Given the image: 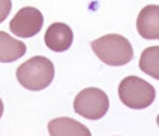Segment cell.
<instances>
[{"label": "cell", "instance_id": "10", "mask_svg": "<svg viewBox=\"0 0 159 136\" xmlns=\"http://www.w3.org/2000/svg\"><path fill=\"white\" fill-rule=\"evenodd\" d=\"M158 55L159 46H149L141 53L140 57V69L146 72L149 76L158 79L159 78V67H158Z\"/></svg>", "mask_w": 159, "mask_h": 136}, {"label": "cell", "instance_id": "2", "mask_svg": "<svg viewBox=\"0 0 159 136\" xmlns=\"http://www.w3.org/2000/svg\"><path fill=\"white\" fill-rule=\"evenodd\" d=\"M90 46L98 58L108 66H125L134 57L131 42L122 35H105L93 40Z\"/></svg>", "mask_w": 159, "mask_h": 136}, {"label": "cell", "instance_id": "9", "mask_svg": "<svg viewBox=\"0 0 159 136\" xmlns=\"http://www.w3.org/2000/svg\"><path fill=\"white\" fill-rule=\"evenodd\" d=\"M27 46L24 42L0 32V63H12L26 54Z\"/></svg>", "mask_w": 159, "mask_h": 136}, {"label": "cell", "instance_id": "6", "mask_svg": "<svg viewBox=\"0 0 159 136\" xmlns=\"http://www.w3.org/2000/svg\"><path fill=\"white\" fill-rule=\"evenodd\" d=\"M45 45L54 53H63L69 49L74 40V33L69 26L63 23H54L45 32Z\"/></svg>", "mask_w": 159, "mask_h": 136}, {"label": "cell", "instance_id": "8", "mask_svg": "<svg viewBox=\"0 0 159 136\" xmlns=\"http://www.w3.org/2000/svg\"><path fill=\"white\" fill-rule=\"evenodd\" d=\"M48 133L51 136H90V130L81 123L68 117L51 120L48 124Z\"/></svg>", "mask_w": 159, "mask_h": 136}, {"label": "cell", "instance_id": "3", "mask_svg": "<svg viewBox=\"0 0 159 136\" xmlns=\"http://www.w3.org/2000/svg\"><path fill=\"white\" fill-rule=\"evenodd\" d=\"M119 99L131 109L149 108L156 99V91L147 81L138 76H128L119 85Z\"/></svg>", "mask_w": 159, "mask_h": 136}, {"label": "cell", "instance_id": "12", "mask_svg": "<svg viewBox=\"0 0 159 136\" xmlns=\"http://www.w3.org/2000/svg\"><path fill=\"white\" fill-rule=\"evenodd\" d=\"M2 115H3V102L0 99V118H2Z\"/></svg>", "mask_w": 159, "mask_h": 136}, {"label": "cell", "instance_id": "1", "mask_svg": "<svg viewBox=\"0 0 159 136\" xmlns=\"http://www.w3.org/2000/svg\"><path fill=\"white\" fill-rule=\"evenodd\" d=\"M17 79L30 91L44 90L54 79L53 62L42 55L32 57L17 69Z\"/></svg>", "mask_w": 159, "mask_h": 136}, {"label": "cell", "instance_id": "11", "mask_svg": "<svg viewBox=\"0 0 159 136\" xmlns=\"http://www.w3.org/2000/svg\"><path fill=\"white\" fill-rule=\"evenodd\" d=\"M11 9H12V2L11 0H0V23H3L8 18Z\"/></svg>", "mask_w": 159, "mask_h": 136}, {"label": "cell", "instance_id": "4", "mask_svg": "<svg viewBox=\"0 0 159 136\" xmlns=\"http://www.w3.org/2000/svg\"><path fill=\"white\" fill-rule=\"evenodd\" d=\"M110 100L105 91L95 87H89L81 90L74 100V111L87 118V120H101L108 112Z\"/></svg>", "mask_w": 159, "mask_h": 136}, {"label": "cell", "instance_id": "5", "mask_svg": "<svg viewBox=\"0 0 159 136\" xmlns=\"http://www.w3.org/2000/svg\"><path fill=\"white\" fill-rule=\"evenodd\" d=\"M44 24V17L36 8H21L12 18L9 28L18 37H32L38 35Z\"/></svg>", "mask_w": 159, "mask_h": 136}, {"label": "cell", "instance_id": "7", "mask_svg": "<svg viewBox=\"0 0 159 136\" xmlns=\"http://www.w3.org/2000/svg\"><path fill=\"white\" fill-rule=\"evenodd\" d=\"M137 30L144 39H159V8L149 5L143 8L137 18Z\"/></svg>", "mask_w": 159, "mask_h": 136}]
</instances>
